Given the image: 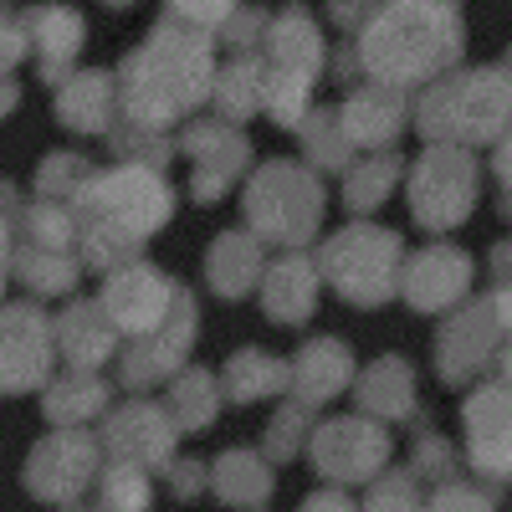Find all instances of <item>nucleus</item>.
<instances>
[{"instance_id":"1","label":"nucleus","mask_w":512,"mask_h":512,"mask_svg":"<svg viewBox=\"0 0 512 512\" xmlns=\"http://www.w3.org/2000/svg\"><path fill=\"white\" fill-rule=\"evenodd\" d=\"M210 93V41L185 31L180 16L154 26V36L118 67V108L139 128H164Z\"/></svg>"},{"instance_id":"2","label":"nucleus","mask_w":512,"mask_h":512,"mask_svg":"<svg viewBox=\"0 0 512 512\" xmlns=\"http://www.w3.org/2000/svg\"><path fill=\"white\" fill-rule=\"evenodd\" d=\"M77 210H82V251L98 267H113V262H128L139 251V241L169 221L175 195H169V185L154 169L128 164V169H113V175H93Z\"/></svg>"},{"instance_id":"3","label":"nucleus","mask_w":512,"mask_h":512,"mask_svg":"<svg viewBox=\"0 0 512 512\" xmlns=\"http://www.w3.org/2000/svg\"><path fill=\"white\" fill-rule=\"evenodd\" d=\"M456 52H461V21L441 0L436 6L431 0H395V6H384V16H374L364 36V67L384 82H400V88L451 67Z\"/></svg>"},{"instance_id":"4","label":"nucleus","mask_w":512,"mask_h":512,"mask_svg":"<svg viewBox=\"0 0 512 512\" xmlns=\"http://www.w3.org/2000/svg\"><path fill=\"white\" fill-rule=\"evenodd\" d=\"M512 108V88L502 72H466L420 103L425 139H497Z\"/></svg>"},{"instance_id":"5","label":"nucleus","mask_w":512,"mask_h":512,"mask_svg":"<svg viewBox=\"0 0 512 512\" xmlns=\"http://www.w3.org/2000/svg\"><path fill=\"white\" fill-rule=\"evenodd\" d=\"M323 272L349 303L374 308L400 287V241L379 226H349L344 236L328 241Z\"/></svg>"},{"instance_id":"6","label":"nucleus","mask_w":512,"mask_h":512,"mask_svg":"<svg viewBox=\"0 0 512 512\" xmlns=\"http://www.w3.org/2000/svg\"><path fill=\"white\" fill-rule=\"evenodd\" d=\"M246 216L277 241H308L323 216V185L303 164H267L246 190Z\"/></svg>"},{"instance_id":"7","label":"nucleus","mask_w":512,"mask_h":512,"mask_svg":"<svg viewBox=\"0 0 512 512\" xmlns=\"http://www.w3.org/2000/svg\"><path fill=\"white\" fill-rule=\"evenodd\" d=\"M103 308H108V318L118 323V333L149 338V333H164L169 323L180 318L185 292L169 282L164 272L144 267V262H123V267L108 277V287H103Z\"/></svg>"},{"instance_id":"8","label":"nucleus","mask_w":512,"mask_h":512,"mask_svg":"<svg viewBox=\"0 0 512 512\" xmlns=\"http://www.w3.org/2000/svg\"><path fill=\"white\" fill-rule=\"evenodd\" d=\"M477 169L466 154L456 149H436L415 164V180H410V205L420 226H456L466 221V210H472V195H477Z\"/></svg>"},{"instance_id":"9","label":"nucleus","mask_w":512,"mask_h":512,"mask_svg":"<svg viewBox=\"0 0 512 512\" xmlns=\"http://www.w3.org/2000/svg\"><path fill=\"white\" fill-rule=\"evenodd\" d=\"M308 456L333 482H359V477L379 472V461L390 456V441H384V431L374 420L349 415V420H333V425H323V431H313Z\"/></svg>"},{"instance_id":"10","label":"nucleus","mask_w":512,"mask_h":512,"mask_svg":"<svg viewBox=\"0 0 512 512\" xmlns=\"http://www.w3.org/2000/svg\"><path fill=\"white\" fill-rule=\"evenodd\" d=\"M93 461H98V446L88 436H52L41 441L26 461V487L36 497H47L52 507H67L93 477Z\"/></svg>"},{"instance_id":"11","label":"nucleus","mask_w":512,"mask_h":512,"mask_svg":"<svg viewBox=\"0 0 512 512\" xmlns=\"http://www.w3.org/2000/svg\"><path fill=\"white\" fill-rule=\"evenodd\" d=\"M52 369V323L26 303H11L6 313V390L21 395L41 384Z\"/></svg>"},{"instance_id":"12","label":"nucleus","mask_w":512,"mask_h":512,"mask_svg":"<svg viewBox=\"0 0 512 512\" xmlns=\"http://www.w3.org/2000/svg\"><path fill=\"white\" fill-rule=\"evenodd\" d=\"M466 431H472V461L487 477H512V390H482L466 405Z\"/></svg>"},{"instance_id":"13","label":"nucleus","mask_w":512,"mask_h":512,"mask_svg":"<svg viewBox=\"0 0 512 512\" xmlns=\"http://www.w3.org/2000/svg\"><path fill=\"white\" fill-rule=\"evenodd\" d=\"M472 282V262L461 251L441 246V251H420L415 262L400 272V292L410 297V308H446L466 292Z\"/></svg>"},{"instance_id":"14","label":"nucleus","mask_w":512,"mask_h":512,"mask_svg":"<svg viewBox=\"0 0 512 512\" xmlns=\"http://www.w3.org/2000/svg\"><path fill=\"white\" fill-rule=\"evenodd\" d=\"M169 415H159L154 405H128L108 420V441H113V456L128 461V466H159V456H169L175 446V431L164 425Z\"/></svg>"},{"instance_id":"15","label":"nucleus","mask_w":512,"mask_h":512,"mask_svg":"<svg viewBox=\"0 0 512 512\" xmlns=\"http://www.w3.org/2000/svg\"><path fill=\"white\" fill-rule=\"evenodd\" d=\"M185 149L200 164V175H195V195L200 200H216L221 190H231L236 185V169L246 164V139L231 134V128H190Z\"/></svg>"},{"instance_id":"16","label":"nucleus","mask_w":512,"mask_h":512,"mask_svg":"<svg viewBox=\"0 0 512 512\" xmlns=\"http://www.w3.org/2000/svg\"><path fill=\"white\" fill-rule=\"evenodd\" d=\"M118 113V77L113 72H82L77 82L57 93V118L72 123L77 134H113Z\"/></svg>"},{"instance_id":"17","label":"nucleus","mask_w":512,"mask_h":512,"mask_svg":"<svg viewBox=\"0 0 512 512\" xmlns=\"http://www.w3.org/2000/svg\"><path fill=\"white\" fill-rule=\"evenodd\" d=\"M57 333H62L67 359L82 364V369L103 364V359L113 354V344H118V323L108 318L103 303H98V308H93V303H72V308L57 318Z\"/></svg>"},{"instance_id":"18","label":"nucleus","mask_w":512,"mask_h":512,"mask_svg":"<svg viewBox=\"0 0 512 512\" xmlns=\"http://www.w3.org/2000/svg\"><path fill=\"white\" fill-rule=\"evenodd\" d=\"M31 41L41 47V77L57 82V77L77 62L82 16L67 11V6H41V11H31Z\"/></svg>"},{"instance_id":"19","label":"nucleus","mask_w":512,"mask_h":512,"mask_svg":"<svg viewBox=\"0 0 512 512\" xmlns=\"http://www.w3.org/2000/svg\"><path fill=\"white\" fill-rule=\"evenodd\" d=\"M292 379H297V395H303L308 405L333 400L349 384V349L333 344V338H318V344H308L303 354H297Z\"/></svg>"},{"instance_id":"20","label":"nucleus","mask_w":512,"mask_h":512,"mask_svg":"<svg viewBox=\"0 0 512 512\" xmlns=\"http://www.w3.org/2000/svg\"><path fill=\"white\" fill-rule=\"evenodd\" d=\"M313 292H318V267L303 256H282L267 277V313L277 323H303L313 308Z\"/></svg>"},{"instance_id":"21","label":"nucleus","mask_w":512,"mask_h":512,"mask_svg":"<svg viewBox=\"0 0 512 512\" xmlns=\"http://www.w3.org/2000/svg\"><path fill=\"white\" fill-rule=\"evenodd\" d=\"M344 128H349V139L354 144H390L395 134H400V123H405V108H400V93H390V88H369V93H359L344 113Z\"/></svg>"},{"instance_id":"22","label":"nucleus","mask_w":512,"mask_h":512,"mask_svg":"<svg viewBox=\"0 0 512 512\" xmlns=\"http://www.w3.org/2000/svg\"><path fill=\"white\" fill-rule=\"evenodd\" d=\"M210 287H216L221 297H241L256 272H262V256H256V241L251 236H221L216 246H210Z\"/></svg>"},{"instance_id":"23","label":"nucleus","mask_w":512,"mask_h":512,"mask_svg":"<svg viewBox=\"0 0 512 512\" xmlns=\"http://www.w3.org/2000/svg\"><path fill=\"white\" fill-rule=\"evenodd\" d=\"M410 395H415V384H410V369L400 359H379L359 379V400H364L369 415H405L410 410Z\"/></svg>"},{"instance_id":"24","label":"nucleus","mask_w":512,"mask_h":512,"mask_svg":"<svg viewBox=\"0 0 512 512\" xmlns=\"http://www.w3.org/2000/svg\"><path fill=\"white\" fill-rule=\"evenodd\" d=\"M487 328H492V313L482 308V313H461V318L451 323V333L441 338L436 359H441V369H446V379H451V384H461L466 374H472V369L482 364V354H487V349H477V333H487Z\"/></svg>"},{"instance_id":"25","label":"nucleus","mask_w":512,"mask_h":512,"mask_svg":"<svg viewBox=\"0 0 512 512\" xmlns=\"http://www.w3.org/2000/svg\"><path fill=\"white\" fill-rule=\"evenodd\" d=\"M267 487H272V472H267V461L262 456H251V451H231V456H221V466H216V492L226 497V502H236V507H256L267 497Z\"/></svg>"},{"instance_id":"26","label":"nucleus","mask_w":512,"mask_h":512,"mask_svg":"<svg viewBox=\"0 0 512 512\" xmlns=\"http://www.w3.org/2000/svg\"><path fill=\"white\" fill-rule=\"evenodd\" d=\"M287 364L282 359H267V354H256V349H246V354H236L231 364H226V395L231 400H262V395H272V390H282L287 384Z\"/></svg>"},{"instance_id":"27","label":"nucleus","mask_w":512,"mask_h":512,"mask_svg":"<svg viewBox=\"0 0 512 512\" xmlns=\"http://www.w3.org/2000/svg\"><path fill=\"white\" fill-rule=\"evenodd\" d=\"M221 410V395H216V384H210V374H180L175 379V395H169V415H175V425H195V431H205L210 420H216Z\"/></svg>"},{"instance_id":"28","label":"nucleus","mask_w":512,"mask_h":512,"mask_svg":"<svg viewBox=\"0 0 512 512\" xmlns=\"http://www.w3.org/2000/svg\"><path fill=\"white\" fill-rule=\"evenodd\" d=\"M103 400H108V390H103L93 374L62 379V384H52V395H47V420H57V425H77V420L98 415Z\"/></svg>"},{"instance_id":"29","label":"nucleus","mask_w":512,"mask_h":512,"mask_svg":"<svg viewBox=\"0 0 512 512\" xmlns=\"http://www.w3.org/2000/svg\"><path fill=\"white\" fill-rule=\"evenodd\" d=\"M262 72H256V57H236V67H226V77L216 82V98H221V113L231 118H246L256 103H262Z\"/></svg>"},{"instance_id":"30","label":"nucleus","mask_w":512,"mask_h":512,"mask_svg":"<svg viewBox=\"0 0 512 512\" xmlns=\"http://www.w3.org/2000/svg\"><path fill=\"white\" fill-rule=\"evenodd\" d=\"M149 507V482H144V466H128L118 461L113 472L98 487V512H144Z\"/></svg>"},{"instance_id":"31","label":"nucleus","mask_w":512,"mask_h":512,"mask_svg":"<svg viewBox=\"0 0 512 512\" xmlns=\"http://www.w3.org/2000/svg\"><path fill=\"white\" fill-rule=\"evenodd\" d=\"M395 175H400L395 159H374V164L354 169V175H349V205L354 210H374L384 195L395 190Z\"/></svg>"},{"instance_id":"32","label":"nucleus","mask_w":512,"mask_h":512,"mask_svg":"<svg viewBox=\"0 0 512 512\" xmlns=\"http://www.w3.org/2000/svg\"><path fill=\"white\" fill-rule=\"evenodd\" d=\"M364 512H420L415 507V487H410V477H390L369 502H364Z\"/></svg>"},{"instance_id":"33","label":"nucleus","mask_w":512,"mask_h":512,"mask_svg":"<svg viewBox=\"0 0 512 512\" xmlns=\"http://www.w3.org/2000/svg\"><path fill=\"white\" fill-rule=\"evenodd\" d=\"M236 11V0H169V16H185L200 26H221Z\"/></svg>"},{"instance_id":"34","label":"nucleus","mask_w":512,"mask_h":512,"mask_svg":"<svg viewBox=\"0 0 512 512\" xmlns=\"http://www.w3.org/2000/svg\"><path fill=\"white\" fill-rule=\"evenodd\" d=\"M431 512H492V497L487 492H472V487H446Z\"/></svg>"},{"instance_id":"35","label":"nucleus","mask_w":512,"mask_h":512,"mask_svg":"<svg viewBox=\"0 0 512 512\" xmlns=\"http://www.w3.org/2000/svg\"><path fill=\"white\" fill-rule=\"evenodd\" d=\"M297 436H303V415L287 410V415H282V425H272V436H267L272 456H277V461H287V456H292V446H297Z\"/></svg>"},{"instance_id":"36","label":"nucleus","mask_w":512,"mask_h":512,"mask_svg":"<svg viewBox=\"0 0 512 512\" xmlns=\"http://www.w3.org/2000/svg\"><path fill=\"white\" fill-rule=\"evenodd\" d=\"M415 461H420V472H451V451H446V441H425L420 451H415Z\"/></svg>"},{"instance_id":"37","label":"nucleus","mask_w":512,"mask_h":512,"mask_svg":"<svg viewBox=\"0 0 512 512\" xmlns=\"http://www.w3.org/2000/svg\"><path fill=\"white\" fill-rule=\"evenodd\" d=\"M303 512H359L344 492H313L308 502H303Z\"/></svg>"},{"instance_id":"38","label":"nucleus","mask_w":512,"mask_h":512,"mask_svg":"<svg viewBox=\"0 0 512 512\" xmlns=\"http://www.w3.org/2000/svg\"><path fill=\"white\" fill-rule=\"evenodd\" d=\"M175 492H180V497L200 492V472H190V466H180V472H175Z\"/></svg>"},{"instance_id":"39","label":"nucleus","mask_w":512,"mask_h":512,"mask_svg":"<svg viewBox=\"0 0 512 512\" xmlns=\"http://www.w3.org/2000/svg\"><path fill=\"white\" fill-rule=\"evenodd\" d=\"M497 175H502V185L512 190V139L502 144V154H497Z\"/></svg>"},{"instance_id":"40","label":"nucleus","mask_w":512,"mask_h":512,"mask_svg":"<svg viewBox=\"0 0 512 512\" xmlns=\"http://www.w3.org/2000/svg\"><path fill=\"white\" fill-rule=\"evenodd\" d=\"M507 379H512V354H507Z\"/></svg>"},{"instance_id":"41","label":"nucleus","mask_w":512,"mask_h":512,"mask_svg":"<svg viewBox=\"0 0 512 512\" xmlns=\"http://www.w3.org/2000/svg\"><path fill=\"white\" fill-rule=\"evenodd\" d=\"M113 6H128V0H113Z\"/></svg>"}]
</instances>
